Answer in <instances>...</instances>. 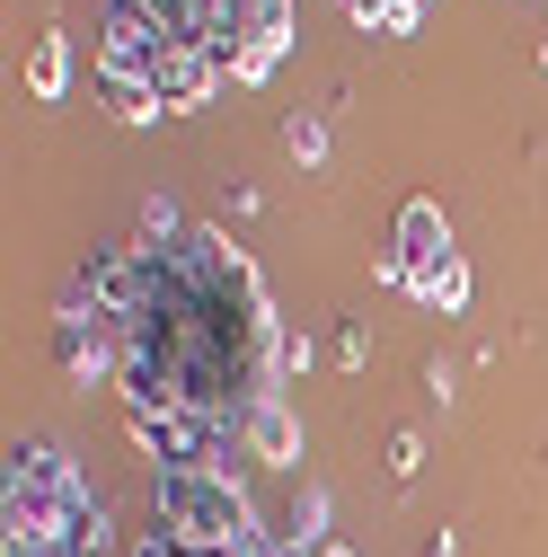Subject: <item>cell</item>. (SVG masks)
Segmentation results:
<instances>
[{
	"label": "cell",
	"mask_w": 548,
	"mask_h": 557,
	"mask_svg": "<svg viewBox=\"0 0 548 557\" xmlns=\"http://www.w3.org/2000/svg\"><path fill=\"white\" fill-rule=\"evenodd\" d=\"M0 540H45V548L107 557V505L89 496V478L72 469V451H62V443H10Z\"/></svg>",
	"instance_id": "cell-1"
},
{
	"label": "cell",
	"mask_w": 548,
	"mask_h": 557,
	"mask_svg": "<svg viewBox=\"0 0 548 557\" xmlns=\"http://www.w3.org/2000/svg\"><path fill=\"white\" fill-rule=\"evenodd\" d=\"M451 257H460V248H451V222H443V203H425V195H416V203L398 213V239L381 248V265H372V274H381L389 293H416L425 274H434V265H451Z\"/></svg>",
	"instance_id": "cell-3"
},
{
	"label": "cell",
	"mask_w": 548,
	"mask_h": 557,
	"mask_svg": "<svg viewBox=\"0 0 548 557\" xmlns=\"http://www.w3.org/2000/svg\"><path fill=\"white\" fill-rule=\"evenodd\" d=\"M327 486H301V496H292V513H284V548H319L327 531Z\"/></svg>",
	"instance_id": "cell-10"
},
{
	"label": "cell",
	"mask_w": 548,
	"mask_h": 557,
	"mask_svg": "<svg viewBox=\"0 0 548 557\" xmlns=\"http://www.w3.org/2000/svg\"><path fill=\"white\" fill-rule=\"evenodd\" d=\"M539 72H548V36H539Z\"/></svg>",
	"instance_id": "cell-17"
},
{
	"label": "cell",
	"mask_w": 548,
	"mask_h": 557,
	"mask_svg": "<svg viewBox=\"0 0 548 557\" xmlns=\"http://www.w3.org/2000/svg\"><path fill=\"white\" fill-rule=\"evenodd\" d=\"M416 301H425V310H443V319H460V310H469V265H460V257H451V265H434L425 284H416Z\"/></svg>",
	"instance_id": "cell-9"
},
{
	"label": "cell",
	"mask_w": 548,
	"mask_h": 557,
	"mask_svg": "<svg viewBox=\"0 0 548 557\" xmlns=\"http://www.w3.org/2000/svg\"><path fill=\"white\" fill-rule=\"evenodd\" d=\"M398 10H407V18H425V0H398Z\"/></svg>",
	"instance_id": "cell-16"
},
{
	"label": "cell",
	"mask_w": 548,
	"mask_h": 557,
	"mask_svg": "<svg viewBox=\"0 0 548 557\" xmlns=\"http://www.w3.org/2000/svg\"><path fill=\"white\" fill-rule=\"evenodd\" d=\"M151 522H160V540H177L195 557H239V548H274V540H284V531L257 522V505L239 496L231 469H160Z\"/></svg>",
	"instance_id": "cell-2"
},
{
	"label": "cell",
	"mask_w": 548,
	"mask_h": 557,
	"mask_svg": "<svg viewBox=\"0 0 548 557\" xmlns=\"http://www.w3.org/2000/svg\"><path fill=\"white\" fill-rule=\"evenodd\" d=\"M107 10H142L169 45H203V53H239V0H107Z\"/></svg>",
	"instance_id": "cell-4"
},
{
	"label": "cell",
	"mask_w": 548,
	"mask_h": 557,
	"mask_svg": "<svg viewBox=\"0 0 548 557\" xmlns=\"http://www.w3.org/2000/svg\"><path fill=\"white\" fill-rule=\"evenodd\" d=\"M284 151H292L301 169H319V160H327V124H319V115H292V124H284Z\"/></svg>",
	"instance_id": "cell-13"
},
{
	"label": "cell",
	"mask_w": 548,
	"mask_h": 557,
	"mask_svg": "<svg viewBox=\"0 0 548 557\" xmlns=\"http://www.w3.org/2000/svg\"><path fill=\"white\" fill-rule=\"evenodd\" d=\"M425 469V443L416 434H389V478H416Z\"/></svg>",
	"instance_id": "cell-14"
},
{
	"label": "cell",
	"mask_w": 548,
	"mask_h": 557,
	"mask_svg": "<svg viewBox=\"0 0 548 557\" xmlns=\"http://www.w3.org/2000/svg\"><path fill=\"white\" fill-rule=\"evenodd\" d=\"M98 98H107V107H115L124 124H151V115H169V107H160V98H151L142 81H98Z\"/></svg>",
	"instance_id": "cell-12"
},
{
	"label": "cell",
	"mask_w": 548,
	"mask_h": 557,
	"mask_svg": "<svg viewBox=\"0 0 548 557\" xmlns=\"http://www.w3.org/2000/svg\"><path fill=\"white\" fill-rule=\"evenodd\" d=\"M346 18H354L363 36H416V18H407L398 0H346Z\"/></svg>",
	"instance_id": "cell-11"
},
{
	"label": "cell",
	"mask_w": 548,
	"mask_h": 557,
	"mask_svg": "<svg viewBox=\"0 0 548 557\" xmlns=\"http://www.w3.org/2000/svg\"><path fill=\"white\" fill-rule=\"evenodd\" d=\"M239 443H248V460L292 469V460H301V416H292V398H284V389L257 398V407H248V425H239Z\"/></svg>",
	"instance_id": "cell-7"
},
{
	"label": "cell",
	"mask_w": 548,
	"mask_h": 557,
	"mask_svg": "<svg viewBox=\"0 0 548 557\" xmlns=\"http://www.w3.org/2000/svg\"><path fill=\"white\" fill-rule=\"evenodd\" d=\"M336 363L363 372V363H372V336H363V327H346V336H336Z\"/></svg>",
	"instance_id": "cell-15"
},
{
	"label": "cell",
	"mask_w": 548,
	"mask_h": 557,
	"mask_svg": "<svg viewBox=\"0 0 548 557\" xmlns=\"http://www.w3.org/2000/svg\"><path fill=\"white\" fill-rule=\"evenodd\" d=\"M213 89H222V53H203V45H169L160 81H151V98H160L169 115H195Z\"/></svg>",
	"instance_id": "cell-6"
},
{
	"label": "cell",
	"mask_w": 548,
	"mask_h": 557,
	"mask_svg": "<svg viewBox=\"0 0 548 557\" xmlns=\"http://www.w3.org/2000/svg\"><path fill=\"white\" fill-rule=\"evenodd\" d=\"M62 89H72V36L53 27V36H36V53H27V98H45V107H53Z\"/></svg>",
	"instance_id": "cell-8"
},
{
	"label": "cell",
	"mask_w": 548,
	"mask_h": 557,
	"mask_svg": "<svg viewBox=\"0 0 548 557\" xmlns=\"http://www.w3.org/2000/svg\"><path fill=\"white\" fill-rule=\"evenodd\" d=\"M160 62H169V36L142 18V10H107L98 27V81H160Z\"/></svg>",
	"instance_id": "cell-5"
}]
</instances>
